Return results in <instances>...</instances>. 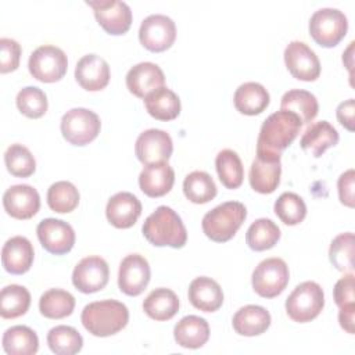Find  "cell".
I'll list each match as a JSON object with an SVG mask.
<instances>
[{
	"label": "cell",
	"instance_id": "6da1fadb",
	"mask_svg": "<svg viewBox=\"0 0 355 355\" xmlns=\"http://www.w3.org/2000/svg\"><path fill=\"white\" fill-rule=\"evenodd\" d=\"M302 123L300 118L290 111H277L270 114L259 129L257 141V154L280 157L298 136Z\"/></svg>",
	"mask_w": 355,
	"mask_h": 355
},
{
	"label": "cell",
	"instance_id": "7a4b0ae2",
	"mask_svg": "<svg viewBox=\"0 0 355 355\" xmlns=\"http://www.w3.org/2000/svg\"><path fill=\"white\" fill-rule=\"evenodd\" d=\"M83 327L96 337H108L121 331L129 320L128 306L116 300L87 304L80 315Z\"/></svg>",
	"mask_w": 355,
	"mask_h": 355
},
{
	"label": "cell",
	"instance_id": "3957f363",
	"mask_svg": "<svg viewBox=\"0 0 355 355\" xmlns=\"http://www.w3.org/2000/svg\"><path fill=\"white\" fill-rule=\"evenodd\" d=\"M144 237L157 247L182 248L187 241V232L180 216L169 207L161 205L143 223Z\"/></svg>",
	"mask_w": 355,
	"mask_h": 355
},
{
	"label": "cell",
	"instance_id": "277c9868",
	"mask_svg": "<svg viewBox=\"0 0 355 355\" xmlns=\"http://www.w3.org/2000/svg\"><path fill=\"white\" fill-rule=\"evenodd\" d=\"M247 216L244 204L239 201H226L207 212L202 218V232L208 239L216 243L229 241L240 229Z\"/></svg>",
	"mask_w": 355,
	"mask_h": 355
},
{
	"label": "cell",
	"instance_id": "5b68a950",
	"mask_svg": "<svg viewBox=\"0 0 355 355\" xmlns=\"http://www.w3.org/2000/svg\"><path fill=\"white\" fill-rule=\"evenodd\" d=\"M324 306V294L315 282L298 284L286 300V312L288 318L298 323L313 320Z\"/></svg>",
	"mask_w": 355,
	"mask_h": 355
},
{
	"label": "cell",
	"instance_id": "8992f818",
	"mask_svg": "<svg viewBox=\"0 0 355 355\" xmlns=\"http://www.w3.org/2000/svg\"><path fill=\"white\" fill-rule=\"evenodd\" d=\"M347 31L348 19L338 8H319L309 19V33L323 47L337 46L347 35Z\"/></svg>",
	"mask_w": 355,
	"mask_h": 355
},
{
	"label": "cell",
	"instance_id": "52a82bcc",
	"mask_svg": "<svg viewBox=\"0 0 355 355\" xmlns=\"http://www.w3.org/2000/svg\"><path fill=\"white\" fill-rule=\"evenodd\" d=\"M100 128L98 115L87 108H72L61 118V133L73 146H86L93 141Z\"/></svg>",
	"mask_w": 355,
	"mask_h": 355
},
{
	"label": "cell",
	"instance_id": "ba28073f",
	"mask_svg": "<svg viewBox=\"0 0 355 355\" xmlns=\"http://www.w3.org/2000/svg\"><path fill=\"white\" fill-rule=\"evenodd\" d=\"M290 272L282 258H266L252 272V288L263 298H273L283 293L288 284Z\"/></svg>",
	"mask_w": 355,
	"mask_h": 355
},
{
	"label": "cell",
	"instance_id": "9c48e42d",
	"mask_svg": "<svg viewBox=\"0 0 355 355\" xmlns=\"http://www.w3.org/2000/svg\"><path fill=\"white\" fill-rule=\"evenodd\" d=\"M28 68L35 79L44 83H53L65 75L68 60L60 47L44 44L32 51Z\"/></svg>",
	"mask_w": 355,
	"mask_h": 355
},
{
	"label": "cell",
	"instance_id": "30bf717a",
	"mask_svg": "<svg viewBox=\"0 0 355 355\" xmlns=\"http://www.w3.org/2000/svg\"><path fill=\"white\" fill-rule=\"evenodd\" d=\"M176 39V25L164 14H151L144 18L139 29V40L150 51L168 50Z\"/></svg>",
	"mask_w": 355,
	"mask_h": 355
},
{
	"label": "cell",
	"instance_id": "8fae6325",
	"mask_svg": "<svg viewBox=\"0 0 355 355\" xmlns=\"http://www.w3.org/2000/svg\"><path fill=\"white\" fill-rule=\"evenodd\" d=\"M284 62L288 72L298 80L312 82L320 75V61L315 51L300 40H293L284 50Z\"/></svg>",
	"mask_w": 355,
	"mask_h": 355
},
{
	"label": "cell",
	"instance_id": "7c38bea8",
	"mask_svg": "<svg viewBox=\"0 0 355 355\" xmlns=\"http://www.w3.org/2000/svg\"><path fill=\"white\" fill-rule=\"evenodd\" d=\"M94 11L97 22L110 35H122L132 25V11L125 1L119 0H87Z\"/></svg>",
	"mask_w": 355,
	"mask_h": 355
},
{
	"label": "cell",
	"instance_id": "4fadbf2b",
	"mask_svg": "<svg viewBox=\"0 0 355 355\" xmlns=\"http://www.w3.org/2000/svg\"><path fill=\"white\" fill-rule=\"evenodd\" d=\"M110 277V268L104 258L90 255L78 262L72 272L73 286L85 294L103 290Z\"/></svg>",
	"mask_w": 355,
	"mask_h": 355
},
{
	"label": "cell",
	"instance_id": "5bb4252c",
	"mask_svg": "<svg viewBox=\"0 0 355 355\" xmlns=\"http://www.w3.org/2000/svg\"><path fill=\"white\" fill-rule=\"evenodd\" d=\"M36 233L42 247L54 255L69 252L75 244V232L72 226L61 219H43L39 222Z\"/></svg>",
	"mask_w": 355,
	"mask_h": 355
},
{
	"label": "cell",
	"instance_id": "9a60e30c",
	"mask_svg": "<svg viewBox=\"0 0 355 355\" xmlns=\"http://www.w3.org/2000/svg\"><path fill=\"white\" fill-rule=\"evenodd\" d=\"M150 276L151 272L148 261L140 254H129L121 261L119 265V290L126 295L136 297L146 290L150 282Z\"/></svg>",
	"mask_w": 355,
	"mask_h": 355
},
{
	"label": "cell",
	"instance_id": "2e32d148",
	"mask_svg": "<svg viewBox=\"0 0 355 355\" xmlns=\"http://www.w3.org/2000/svg\"><path fill=\"white\" fill-rule=\"evenodd\" d=\"M173 151L171 136L161 129H147L141 132L135 144V153L144 165L168 161Z\"/></svg>",
	"mask_w": 355,
	"mask_h": 355
},
{
	"label": "cell",
	"instance_id": "e0dca14e",
	"mask_svg": "<svg viewBox=\"0 0 355 355\" xmlns=\"http://www.w3.org/2000/svg\"><path fill=\"white\" fill-rule=\"evenodd\" d=\"M3 207L15 219H29L40 208V196L29 184H14L4 191Z\"/></svg>",
	"mask_w": 355,
	"mask_h": 355
},
{
	"label": "cell",
	"instance_id": "ac0fdd59",
	"mask_svg": "<svg viewBox=\"0 0 355 355\" xmlns=\"http://www.w3.org/2000/svg\"><path fill=\"white\" fill-rule=\"evenodd\" d=\"M280 175H282L280 157L257 154L250 168L248 180L251 187L255 191L262 194H269L277 189L280 183Z\"/></svg>",
	"mask_w": 355,
	"mask_h": 355
},
{
	"label": "cell",
	"instance_id": "d6986e66",
	"mask_svg": "<svg viewBox=\"0 0 355 355\" xmlns=\"http://www.w3.org/2000/svg\"><path fill=\"white\" fill-rule=\"evenodd\" d=\"M164 83L165 75L154 62H139L126 73V86L139 98H146L151 92L162 87Z\"/></svg>",
	"mask_w": 355,
	"mask_h": 355
},
{
	"label": "cell",
	"instance_id": "ffe728a7",
	"mask_svg": "<svg viewBox=\"0 0 355 355\" xmlns=\"http://www.w3.org/2000/svg\"><path fill=\"white\" fill-rule=\"evenodd\" d=\"M75 79L85 90H101L110 82V65L97 54H86L75 67Z\"/></svg>",
	"mask_w": 355,
	"mask_h": 355
},
{
	"label": "cell",
	"instance_id": "44dd1931",
	"mask_svg": "<svg viewBox=\"0 0 355 355\" xmlns=\"http://www.w3.org/2000/svg\"><path fill=\"white\" fill-rule=\"evenodd\" d=\"M141 214V202L129 191L114 194L105 207L108 222L118 229L132 227Z\"/></svg>",
	"mask_w": 355,
	"mask_h": 355
},
{
	"label": "cell",
	"instance_id": "7402d4cb",
	"mask_svg": "<svg viewBox=\"0 0 355 355\" xmlns=\"http://www.w3.org/2000/svg\"><path fill=\"white\" fill-rule=\"evenodd\" d=\"M33 245L24 236L8 239L1 248V263L8 273L22 275L28 272L33 263Z\"/></svg>",
	"mask_w": 355,
	"mask_h": 355
},
{
	"label": "cell",
	"instance_id": "603a6c76",
	"mask_svg": "<svg viewBox=\"0 0 355 355\" xmlns=\"http://www.w3.org/2000/svg\"><path fill=\"white\" fill-rule=\"evenodd\" d=\"M175 183V172L166 161L148 164L139 175V186L148 197H162L171 191Z\"/></svg>",
	"mask_w": 355,
	"mask_h": 355
},
{
	"label": "cell",
	"instance_id": "cb8c5ba5",
	"mask_svg": "<svg viewBox=\"0 0 355 355\" xmlns=\"http://www.w3.org/2000/svg\"><path fill=\"white\" fill-rule=\"evenodd\" d=\"M191 305L202 312H215L223 304V291L218 282L211 277H196L189 286Z\"/></svg>",
	"mask_w": 355,
	"mask_h": 355
},
{
	"label": "cell",
	"instance_id": "d4e9b609",
	"mask_svg": "<svg viewBox=\"0 0 355 355\" xmlns=\"http://www.w3.org/2000/svg\"><path fill=\"white\" fill-rule=\"evenodd\" d=\"M173 337L175 341L183 348H201L209 338L208 322L196 315L184 316L175 324Z\"/></svg>",
	"mask_w": 355,
	"mask_h": 355
},
{
	"label": "cell",
	"instance_id": "484cf974",
	"mask_svg": "<svg viewBox=\"0 0 355 355\" xmlns=\"http://www.w3.org/2000/svg\"><path fill=\"white\" fill-rule=\"evenodd\" d=\"M232 324L240 336H259L270 326V313L261 305H245L234 313Z\"/></svg>",
	"mask_w": 355,
	"mask_h": 355
},
{
	"label": "cell",
	"instance_id": "4316f807",
	"mask_svg": "<svg viewBox=\"0 0 355 355\" xmlns=\"http://www.w3.org/2000/svg\"><path fill=\"white\" fill-rule=\"evenodd\" d=\"M338 132L327 121H319L308 126L300 140L301 148L309 151L313 157H320L327 148L338 143Z\"/></svg>",
	"mask_w": 355,
	"mask_h": 355
},
{
	"label": "cell",
	"instance_id": "83f0119b",
	"mask_svg": "<svg viewBox=\"0 0 355 355\" xmlns=\"http://www.w3.org/2000/svg\"><path fill=\"white\" fill-rule=\"evenodd\" d=\"M270 96L258 82H245L234 92V107L244 115H258L269 105Z\"/></svg>",
	"mask_w": 355,
	"mask_h": 355
},
{
	"label": "cell",
	"instance_id": "f1b7e54d",
	"mask_svg": "<svg viewBox=\"0 0 355 355\" xmlns=\"http://www.w3.org/2000/svg\"><path fill=\"white\" fill-rule=\"evenodd\" d=\"M143 311L154 320H169L179 311V298L171 288H155L143 301Z\"/></svg>",
	"mask_w": 355,
	"mask_h": 355
},
{
	"label": "cell",
	"instance_id": "f546056e",
	"mask_svg": "<svg viewBox=\"0 0 355 355\" xmlns=\"http://www.w3.org/2000/svg\"><path fill=\"white\" fill-rule=\"evenodd\" d=\"M147 112L158 121H172L180 114V100L175 92L162 86L144 98Z\"/></svg>",
	"mask_w": 355,
	"mask_h": 355
},
{
	"label": "cell",
	"instance_id": "4dcf8cb0",
	"mask_svg": "<svg viewBox=\"0 0 355 355\" xmlns=\"http://www.w3.org/2000/svg\"><path fill=\"white\" fill-rule=\"evenodd\" d=\"M3 349L8 355H33L39 349L37 334L28 326H12L3 334Z\"/></svg>",
	"mask_w": 355,
	"mask_h": 355
},
{
	"label": "cell",
	"instance_id": "1f68e13d",
	"mask_svg": "<svg viewBox=\"0 0 355 355\" xmlns=\"http://www.w3.org/2000/svg\"><path fill=\"white\" fill-rule=\"evenodd\" d=\"M280 110L294 112L304 125L315 119L319 111V104L316 97L311 92L302 89H293L283 94Z\"/></svg>",
	"mask_w": 355,
	"mask_h": 355
},
{
	"label": "cell",
	"instance_id": "d6a6232c",
	"mask_svg": "<svg viewBox=\"0 0 355 355\" xmlns=\"http://www.w3.org/2000/svg\"><path fill=\"white\" fill-rule=\"evenodd\" d=\"M75 308V298L69 291L50 288L39 300V311L44 318L62 319L69 316Z\"/></svg>",
	"mask_w": 355,
	"mask_h": 355
},
{
	"label": "cell",
	"instance_id": "836d02e7",
	"mask_svg": "<svg viewBox=\"0 0 355 355\" xmlns=\"http://www.w3.org/2000/svg\"><path fill=\"white\" fill-rule=\"evenodd\" d=\"M31 305L29 291L19 284H8L0 293V316L15 319L26 313Z\"/></svg>",
	"mask_w": 355,
	"mask_h": 355
},
{
	"label": "cell",
	"instance_id": "e575fe53",
	"mask_svg": "<svg viewBox=\"0 0 355 355\" xmlns=\"http://www.w3.org/2000/svg\"><path fill=\"white\" fill-rule=\"evenodd\" d=\"M215 166L222 184L227 189H237L244 179V168L239 154L233 150L225 148L218 153Z\"/></svg>",
	"mask_w": 355,
	"mask_h": 355
},
{
	"label": "cell",
	"instance_id": "d590c367",
	"mask_svg": "<svg viewBox=\"0 0 355 355\" xmlns=\"http://www.w3.org/2000/svg\"><path fill=\"white\" fill-rule=\"evenodd\" d=\"M216 191L214 179L204 171H193L183 180V193L194 204H205L214 200Z\"/></svg>",
	"mask_w": 355,
	"mask_h": 355
},
{
	"label": "cell",
	"instance_id": "8d00e7d4",
	"mask_svg": "<svg viewBox=\"0 0 355 355\" xmlns=\"http://www.w3.org/2000/svg\"><path fill=\"white\" fill-rule=\"evenodd\" d=\"M280 239L279 226L266 218H259L252 222L247 230L245 241L254 251H265L272 248Z\"/></svg>",
	"mask_w": 355,
	"mask_h": 355
},
{
	"label": "cell",
	"instance_id": "74e56055",
	"mask_svg": "<svg viewBox=\"0 0 355 355\" xmlns=\"http://www.w3.org/2000/svg\"><path fill=\"white\" fill-rule=\"evenodd\" d=\"M47 344L54 354L73 355L82 349L83 338L76 329L60 324L47 333Z\"/></svg>",
	"mask_w": 355,
	"mask_h": 355
},
{
	"label": "cell",
	"instance_id": "f35d334b",
	"mask_svg": "<svg viewBox=\"0 0 355 355\" xmlns=\"http://www.w3.org/2000/svg\"><path fill=\"white\" fill-rule=\"evenodd\" d=\"M47 204L54 212H71L79 204V191L71 182H55L47 190Z\"/></svg>",
	"mask_w": 355,
	"mask_h": 355
},
{
	"label": "cell",
	"instance_id": "ab89813d",
	"mask_svg": "<svg viewBox=\"0 0 355 355\" xmlns=\"http://www.w3.org/2000/svg\"><path fill=\"white\" fill-rule=\"evenodd\" d=\"M333 266L344 273L354 272V233L347 232L336 236L329 248Z\"/></svg>",
	"mask_w": 355,
	"mask_h": 355
},
{
	"label": "cell",
	"instance_id": "60d3db41",
	"mask_svg": "<svg viewBox=\"0 0 355 355\" xmlns=\"http://www.w3.org/2000/svg\"><path fill=\"white\" fill-rule=\"evenodd\" d=\"M275 214L283 223L294 226L304 220L306 215V205L298 194L286 191L275 201Z\"/></svg>",
	"mask_w": 355,
	"mask_h": 355
},
{
	"label": "cell",
	"instance_id": "b9f144b4",
	"mask_svg": "<svg viewBox=\"0 0 355 355\" xmlns=\"http://www.w3.org/2000/svg\"><path fill=\"white\" fill-rule=\"evenodd\" d=\"M7 171L17 178H28L36 169V161L32 153L22 144H11L4 153Z\"/></svg>",
	"mask_w": 355,
	"mask_h": 355
},
{
	"label": "cell",
	"instance_id": "7bdbcfd3",
	"mask_svg": "<svg viewBox=\"0 0 355 355\" xmlns=\"http://www.w3.org/2000/svg\"><path fill=\"white\" fill-rule=\"evenodd\" d=\"M17 107L28 118H40L46 114L49 103L46 93L36 86H26L17 94Z\"/></svg>",
	"mask_w": 355,
	"mask_h": 355
},
{
	"label": "cell",
	"instance_id": "ee69618b",
	"mask_svg": "<svg viewBox=\"0 0 355 355\" xmlns=\"http://www.w3.org/2000/svg\"><path fill=\"white\" fill-rule=\"evenodd\" d=\"M21 46L10 37L0 39V72L7 73L15 71L19 65Z\"/></svg>",
	"mask_w": 355,
	"mask_h": 355
},
{
	"label": "cell",
	"instance_id": "f6af8a7d",
	"mask_svg": "<svg viewBox=\"0 0 355 355\" xmlns=\"http://www.w3.org/2000/svg\"><path fill=\"white\" fill-rule=\"evenodd\" d=\"M355 277L354 273H347L344 277H341L333 290V295H334V301L337 304L338 308L349 305V304H355Z\"/></svg>",
	"mask_w": 355,
	"mask_h": 355
},
{
	"label": "cell",
	"instance_id": "bcb514c9",
	"mask_svg": "<svg viewBox=\"0 0 355 355\" xmlns=\"http://www.w3.org/2000/svg\"><path fill=\"white\" fill-rule=\"evenodd\" d=\"M354 183H355V172L354 169H348L340 175L337 182L338 198L341 204L354 208Z\"/></svg>",
	"mask_w": 355,
	"mask_h": 355
},
{
	"label": "cell",
	"instance_id": "7dc6e473",
	"mask_svg": "<svg viewBox=\"0 0 355 355\" xmlns=\"http://www.w3.org/2000/svg\"><path fill=\"white\" fill-rule=\"evenodd\" d=\"M354 112H355L354 98H348L347 101L340 103L337 107V119L349 132L354 130Z\"/></svg>",
	"mask_w": 355,
	"mask_h": 355
},
{
	"label": "cell",
	"instance_id": "c3c4849f",
	"mask_svg": "<svg viewBox=\"0 0 355 355\" xmlns=\"http://www.w3.org/2000/svg\"><path fill=\"white\" fill-rule=\"evenodd\" d=\"M340 326L349 334L355 333V304H349L340 308L338 312Z\"/></svg>",
	"mask_w": 355,
	"mask_h": 355
}]
</instances>
